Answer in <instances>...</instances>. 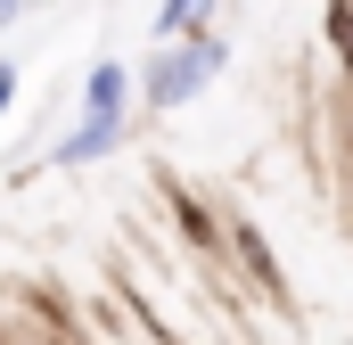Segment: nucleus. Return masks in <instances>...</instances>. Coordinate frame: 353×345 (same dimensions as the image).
<instances>
[{
	"label": "nucleus",
	"instance_id": "nucleus-4",
	"mask_svg": "<svg viewBox=\"0 0 353 345\" xmlns=\"http://www.w3.org/2000/svg\"><path fill=\"white\" fill-rule=\"evenodd\" d=\"M157 33H173V41H189V33H197V8H165V17H157Z\"/></svg>",
	"mask_w": 353,
	"mask_h": 345
},
{
	"label": "nucleus",
	"instance_id": "nucleus-5",
	"mask_svg": "<svg viewBox=\"0 0 353 345\" xmlns=\"http://www.w3.org/2000/svg\"><path fill=\"white\" fill-rule=\"evenodd\" d=\"M8 90H17V66H8V58H0V107H8Z\"/></svg>",
	"mask_w": 353,
	"mask_h": 345
},
{
	"label": "nucleus",
	"instance_id": "nucleus-1",
	"mask_svg": "<svg viewBox=\"0 0 353 345\" xmlns=\"http://www.w3.org/2000/svg\"><path fill=\"white\" fill-rule=\"evenodd\" d=\"M222 58H230V50H222L214 33H189L181 50H165V58L148 66V83H140V90H148L157 107H181V99H197V90L222 75Z\"/></svg>",
	"mask_w": 353,
	"mask_h": 345
},
{
	"label": "nucleus",
	"instance_id": "nucleus-3",
	"mask_svg": "<svg viewBox=\"0 0 353 345\" xmlns=\"http://www.w3.org/2000/svg\"><path fill=\"white\" fill-rule=\"evenodd\" d=\"M115 140H123V124H83V132H74V140H66L58 157H66V165H90V157H107Z\"/></svg>",
	"mask_w": 353,
	"mask_h": 345
},
{
	"label": "nucleus",
	"instance_id": "nucleus-2",
	"mask_svg": "<svg viewBox=\"0 0 353 345\" xmlns=\"http://www.w3.org/2000/svg\"><path fill=\"white\" fill-rule=\"evenodd\" d=\"M83 124H123V66H90V90H83Z\"/></svg>",
	"mask_w": 353,
	"mask_h": 345
}]
</instances>
